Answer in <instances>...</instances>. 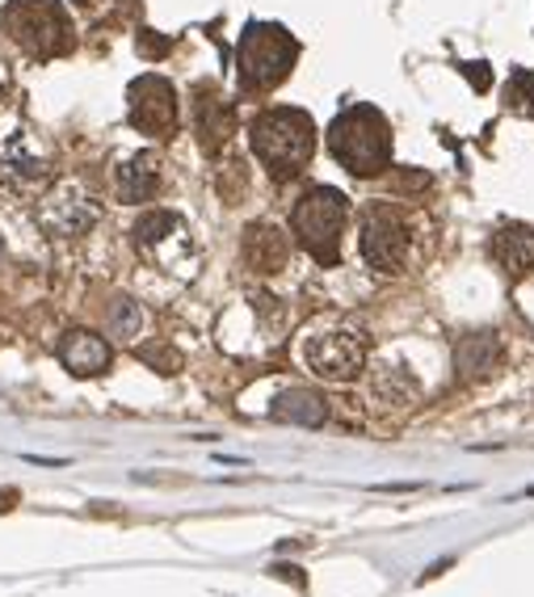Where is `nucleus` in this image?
<instances>
[{"instance_id":"obj_25","label":"nucleus","mask_w":534,"mask_h":597,"mask_svg":"<svg viewBox=\"0 0 534 597\" xmlns=\"http://www.w3.org/2000/svg\"><path fill=\"white\" fill-rule=\"evenodd\" d=\"M4 88H9V67L0 64V93H4Z\"/></svg>"},{"instance_id":"obj_2","label":"nucleus","mask_w":534,"mask_h":597,"mask_svg":"<svg viewBox=\"0 0 534 597\" xmlns=\"http://www.w3.org/2000/svg\"><path fill=\"white\" fill-rule=\"evenodd\" d=\"M328 151L354 177H379L391 165V130L375 106H349L328 123Z\"/></svg>"},{"instance_id":"obj_23","label":"nucleus","mask_w":534,"mask_h":597,"mask_svg":"<svg viewBox=\"0 0 534 597\" xmlns=\"http://www.w3.org/2000/svg\"><path fill=\"white\" fill-rule=\"evenodd\" d=\"M144 51H169V43H165V39H148V34H144Z\"/></svg>"},{"instance_id":"obj_7","label":"nucleus","mask_w":534,"mask_h":597,"mask_svg":"<svg viewBox=\"0 0 534 597\" xmlns=\"http://www.w3.org/2000/svg\"><path fill=\"white\" fill-rule=\"evenodd\" d=\"M408 223L405 214H396L391 207L384 202H375V207H366L363 214V256L370 270H379V274H391V270H400L408 256Z\"/></svg>"},{"instance_id":"obj_11","label":"nucleus","mask_w":534,"mask_h":597,"mask_svg":"<svg viewBox=\"0 0 534 597\" xmlns=\"http://www.w3.org/2000/svg\"><path fill=\"white\" fill-rule=\"evenodd\" d=\"M156 190H160V160H156L151 151L127 156V160L114 169V193H118V202L139 207V202H151Z\"/></svg>"},{"instance_id":"obj_18","label":"nucleus","mask_w":534,"mask_h":597,"mask_svg":"<svg viewBox=\"0 0 534 597\" xmlns=\"http://www.w3.org/2000/svg\"><path fill=\"white\" fill-rule=\"evenodd\" d=\"M193 123H198V139H202V148L219 151L223 144H228V135H232V109L223 106V97L202 93V97H198V109H193Z\"/></svg>"},{"instance_id":"obj_19","label":"nucleus","mask_w":534,"mask_h":597,"mask_svg":"<svg viewBox=\"0 0 534 597\" xmlns=\"http://www.w3.org/2000/svg\"><path fill=\"white\" fill-rule=\"evenodd\" d=\"M370 396L379 400L384 408H408L417 400V384H412V375H408L405 366H379L375 370V384H370Z\"/></svg>"},{"instance_id":"obj_13","label":"nucleus","mask_w":534,"mask_h":597,"mask_svg":"<svg viewBox=\"0 0 534 597\" xmlns=\"http://www.w3.org/2000/svg\"><path fill=\"white\" fill-rule=\"evenodd\" d=\"M46 148L30 135V130H18L9 144H4V156H0V172L18 186H34L46 177Z\"/></svg>"},{"instance_id":"obj_9","label":"nucleus","mask_w":534,"mask_h":597,"mask_svg":"<svg viewBox=\"0 0 534 597\" xmlns=\"http://www.w3.org/2000/svg\"><path fill=\"white\" fill-rule=\"evenodd\" d=\"M135 249L148 256V261H156V265L177 270V265H186V256H190V232H186L181 214L148 211L135 223Z\"/></svg>"},{"instance_id":"obj_17","label":"nucleus","mask_w":534,"mask_h":597,"mask_svg":"<svg viewBox=\"0 0 534 597\" xmlns=\"http://www.w3.org/2000/svg\"><path fill=\"white\" fill-rule=\"evenodd\" d=\"M270 412L279 417V421H291V426H307V429H321L328 421V405H324V396L316 391H307V387H286L274 396V405Z\"/></svg>"},{"instance_id":"obj_3","label":"nucleus","mask_w":534,"mask_h":597,"mask_svg":"<svg viewBox=\"0 0 534 597\" xmlns=\"http://www.w3.org/2000/svg\"><path fill=\"white\" fill-rule=\"evenodd\" d=\"M345 219H349L345 193L333 190V186H312L291 211V232L321 265H337L342 261Z\"/></svg>"},{"instance_id":"obj_15","label":"nucleus","mask_w":534,"mask_h":597,"mask_svg":"<svg viewBox=\"0 0 534 597\" xmlns=\"http://www.w3.org/2000/svg\"><path fill=\"white\" fill-rule=\"evenodd\" d=\"M291 256V240L274 223H253L244 235V261L253 265L256 274H279Z\"/></svg>"},{"instance_id":"obj_8","label":"nucleus","mask_w":534,"mask_h":597,"mask_svg":"<svg viewBox=\"0 0 534 597\" xmlns=\"http://www.w3.org/2000/svg\"><path fill=\"white\" fill-rule=\"evenodd\" d=\"M127 114L130 127L151 135V139H169L177 130V93L165 76H139L127 88Z\"/></svg>"},{"instance_id":"obj_10","label":"nucleus","mask_w":534,"mask_h":597,"mask_svg":"<svg viewBox=\"0 0 534 597\" xmlns=\"http://www.w3.org/2000/svg\"><path fill=\"white\" fill-rule=\"evenodd\" d=\"M102 219L97 211V202L88 198L76 181H64V186H55V190L46 193L43 202H39V223H43L51 235H60V240H72V235H85L93 223Z\"/></svg>"},{"instance_id":"obj_6","label":"nucleus","mask_w":534,"mask_h":597,"mask_svg":"<svg viewBox=\"0 0 534 597\" xmlns=\"http://www.w3.org/2000/svg\"><path fill=\"white\" fill-rule=\"evenodd\" d=\"M300 358L324 384H354L366 370V337L354 328H316L300 342Z\"/></svg>"},{"instance_id":"obj_21","label":"nucleus","mask_w":534,"mask_h":597,"mask_svg":"<svg viewBox=\"0 0 534 597\" xmlns=\"http://www.w3.org/2000/svg\"><path fill=\"white\" fill-rule=\"evenodd\" d=\"M139 354H144V363H151L160 375H177V366H181V354L169 349V345H144Z\"/></svg>"},{"instance_id":"obj_14","label":"nucleus","mask_w":534,"mask_h":597,"mask_svg":"<svg viewBox=\"0 0 534 597\" xmlns=\"http://www.w3.org/2000/svg\"><path fill=\"white\" fill-rule=\"evenodd\" d=\"M60 363H64L76 379L102 375L109 366L106 337H97V333H88V328H72V333H64V342H60Z\"/></svg>"},{"instance_id":"obj_16","label":"nucleus","mask_w":534,"mask_h":597,"mask_svg":"<svg viewBox=\"0 0 534 597\" xmlns=\"http://www.w3.org/2000/svg\"><path fill=\"white\" fill-rule=\"evenodd\" d=\"M501 363V337L496 333H468L454 345V370L463 379H489Z\"/></svg>"},{"instance_id":"obj_12","label":"nucleus","mask_w":534,"mask_h":597,"mask_svg":"<svg viewBox=\"0 0 534 597\" xmlns=\"http://www.w3.org/2000/svg\"><path fill=\"white\" fill-rule=\"evenodd\" d=\"M489 253L510 277H531L534 274V228L526 223H505L501 232H492Z\"/></svg>"},{"instance_id":"obj_1","label":"nucleus","mask_w":534,"mask_h":597,"mask_svg":"<svg viewBox=\"0 0 534 597\" xmlns=\"http://www.w3.org/2000/svg\"><path fill=\"white\" fill-rule=\"evenodd\" d=\"M249 144L265 172L274 181H286L307 169V160L316 156V123H312V114L295 106H274L253 118Z\"/></svg>"},{"instance_id":"obj_20","label":"nucleus","mask_w":534,"mask_h":597,"mask_svg":"<svg viewBox=\"0 0 534 597\" xmlns=\"http://www.w3.org/2000/svg\"><path fill=\"white\" fill-rule=\"evenodd\" d=\"M109 333L123 337V342H135L144 333V307L127 295L114 298V307H109Z\"/></svg>"},{"instance_id":"obj_22","label":"nucleus","mask_w":534,"mask_h":597,"mask_svg":"<svg viewBox=\"0 0 534 597\" xmlns=\"http://www.w3.org/2000/svg\"><path fill=\"white\" fill-rule=\"evenodd\" d=\"M468 76H471V85H475V88L489 85V72H484V67H468Z\"/></svg>"},{"instance_id":"obj_24","label":"nucleus","mask_w":534,"mask_h":597,"mask_svg":"<svg viewBox=\"0 0 534 597\" xmlns=\"http://www.w3.org/2000/svg\"><path fill=\"white\" fill-rule=\"evenodd\" d=\"M13 501H18V492H13V489L0 492V510H13Z\"/></svg>"},{"instance_id":"obj_4","label":"nucleus","mask_w":534,"mask_h":597,"mask_svg":"<svg viewBox=\"0 0 534 597\" xmlns=\"http://www.w3.org/2000/svg\"><path fill=\"white\" fill-rule=\"evenodd\" d=\"M295 55L300 46L295 39L282 30V25L270 22H253L244 34H240V46H235V64H240V85L249 93H265V88H279L291 67H295Z\"/></svg>"},{"instance_id":"obj_5","label":"nucleus","mask_w":534,"mask_h":597,"mask_svg":"<svg viewBox=\"0 0 534 597\" xmlns=\"http://www.w3.org/2000/svg\"><path fill=\"white\" fill-rule=\"evenodd\" d=\"M4 34L34 60H55L72 51V25L55 0H13L4 9Z\"/></svg>"}]
</instances>
